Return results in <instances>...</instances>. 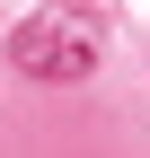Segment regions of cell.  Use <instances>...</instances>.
I'll use <instances>...</instances> for the list:
<instances>
[{"mask_svg":"<svg viewBox=\"0 0 150 158\" xmlns=\"http://www.w3.org/2000/svg\"><path fill=\"white\" fill-rule=\"evenodd\" d=\"M9 62L27 79H88L97 70V18L88 9H44L9 35Z\"/></svg>","mask_w":150,"mask_h":158,"instance_id":"cell-1","label":"cell"}]
</instances>
